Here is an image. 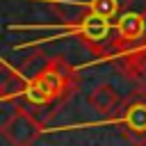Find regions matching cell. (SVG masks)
I'll list each match as a JSON object with an SVG mask.
<instances>
[{
	"mask_svg": "<svg viewBox=\"0 0 146 146\" xmlns=\"http://www.w3.org/2000/svg\"><path fill=\"white\" fill-rule=\"evenodd\" d=\"M71 84H73V73L64 68V64L52 62L43 71H39L34 78H27L25 96L36 105H46V103H52L57 96H62Z\"/></svg>",
	"mask_w": 146,
	"mask_h": 146,
	"instance_id": "cell-1",
	"label": "cell"
},
{
	"mask_svg": "<svg viewBox=\"0 0 146 146\" xmlns=\"http://www.w3.org/2000/svg\"><path fill=\"white\" fill-rule=\"evenodd\" d=\"M2 137L11 144V146H32L41 132H43V125L36 121V116H32L27 110L18 107L14 110V114L2 123L0 128Z\"/></svg>",
	"mask_w": 146,
	"mask_h": 146,
	"instance_id": "cell-2",
	"label": "cell"
},
{
	"mask_svg": "<svg viewBox=\"0 0 146 146\" xmlns=\"http://www.w3.org/2000/svg\"><path fill=\"white\" fill-rule=\"evenodd\" d=\"M121 130L130 144H135V146L146 144V100H132L123 110Z\"/></svg>",
	"mask_w": 146,
	"mask_h": 146,
	"instance_id": "cell-3",
	"label": "cell"
},
{
	"mask_svg": "<svg viewBox=\"0 0 146 146\" xmlns=\"http://www.w3.org/2000/svg\"><path fill=\"white\" fill-rule=\"evenodd\" d=\"M114 30H116V36L121 43L132 46V43L146 39V16L137 14V11H125L116 18Z\"/></svg>",
	"mask_w": 146,
	"mask_h": 146,
	"instance_id": "cell-4",
	"label": "cell"
},
{
	"mask_svg": "<svg viewBox=\"0 0 146 146\" xmlns=\"http://www.w3.org/2000/svg\"><path fill=\"white\" fill-rule=\"evenodd\" d=\"M87 103H89L96 112H100V114H112V112L121 105V94H119L116 87H112L110 82H100V84H96V87L89 91Z\"/></svg>",
	"mask_w": 146,
	"mask_h": 146,
	"instance_id": "cell-5",
	"label": "cell"
},
{
	"mask_svg": "<svg viewBox=\"0 0 146 146\" xmlns=\"http://www.w3.org/2000/svg\"><path fill=\"white\" fill-rule=\"evenodd\" d=\"M78 32L87 41H103L110 34V21L103 18V16H98V14H94V11H89L82 18V23L78 25Z\"/></svg>",
	"mask_w": 146,
	"mask_h": 146,
	"instance_id": "cell-6",
	"label": "cell"
},
{
	"mask_svg": "<svg viewBox=\"0 0 146 146\" xmlns=\"http://www.w3.org/2000/svg\"><path fill=\"white\" fill-rule=\"evenodd\" d=\"M119 9H121V2L119 0H91L89 2V11L107 18V21H112L119 14Z\"/></svg>",
	"mask_w": 146,
	"mask_h": 146,
	"instance_id": "cell-7",
	"label": "cell"
},
{
	"mask_svg": "<svg viewBox=\"0 0 146 146\" xmlns=\"http://www.w3.org/2000/svg\"><path fill=\"white\" fill-rule=\"evenodd\" d=\"M128 71H130L137 80H141V82L146 84V48H144L141 52H132V55H130Z\"/></svg>",
	"mask_w": 146,
	"mask_h": 146,
	"instance_id": "cell-8",
	"label": "cell"
},
{
	"mask_svg": "<svg viewBox=\"0 0 146 146\" xmlns=\"http://www.w3.org/2000/svg\"><path fill=\"white\" fill-rule=\"evenodd\" d=\"M144 48H146V39H144Z\"/></svg>",
	"mask_w": 146,
	"mask_h": 146,
	"instance_id": "cell-9",
	"label": "cell"
}]
</instances>
